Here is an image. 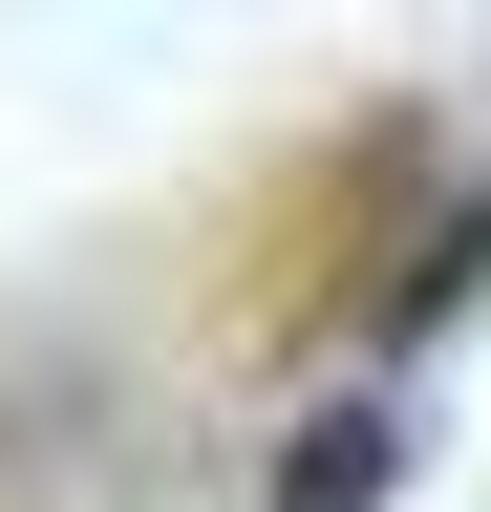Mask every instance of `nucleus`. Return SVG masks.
<instances>
[{"mask_svg":"<svg viewBox=\"0 0 491 512\" xmlns=\"http://www.w3.org/2000/svg\"><path fill=\"white\" fill-rule=\"evenodd\" d=\"M257 491H278V512H385V491H406V427H385V406H321Z\"/></svg>","mask_w":491,"mask_h":512,"instance_id":"obj_1","label":"nucleus"},{"mask_svg":"<svg viewBox=\"0 0 491 512\" xmlns=\"http://www.w3.org/2000/svg\"><path fill=\"white\" fill-rule=\"evenodd\" d=\"M470 278H491V192H470V214H427V235H406V278H385V320L427 342V320H449Z\"/></svg>","mask_w":491,"mask_h":512,"instance_id":"obj_2","label":"nucleus"}]
</instances>
